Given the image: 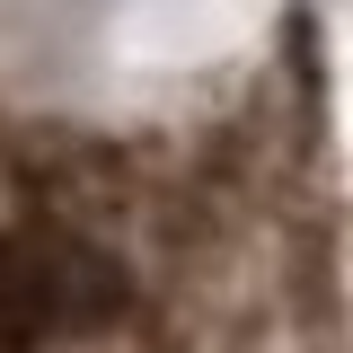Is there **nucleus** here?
Segmentation results:
<instances>
[{
  "instance_id": "obj_1",
  "label": "nucleus",
  "mask_w": 353,
  "mask_h": 353,
  "mask_svg": "<svg viewBox=\"0 0 353 353\" xmlns=\"http://www.w3.org/2000/svg\"><path fill=\"white\" fill-rule=\"evenodd\" d=\"M132 301L124 265L106 248H88L71 230H18L0 239V345L27 353L44 336H88V327H115Z\"/></svg>"
}]
</instances>
